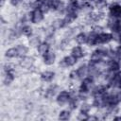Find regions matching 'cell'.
I'll list each match as a JSON object with an SVG mask.
<instances>
[{
    "mask_svg": "<svg viewBox=\"0 0 121 121\" xmlns=\"http://www.w3.org/2000/svg\"><path fill=\"white\" fill-rule=\"evenodd\" d=\"M21 34H22V36H24L26 38H30L32 35H34L33 26L27 23L23 24L21 26Z\"/></svg>",
    "mask_w": 121,
    "mask_h": 121,
    "instance_id": "cell-21",
    "label": "cell"
},
{
    "mask_svg": "<svg viewBox=\"0 0 121 121\" xmlns=\"http://www.w3.org/2000/svg\"><path fill=\"white\" fill-rule=\"evenodd\" d=\"M115 1H118V2H120V1H121V0H115Z\"/></svg>",
    "mask_w": 121,
    "mask_h": 121,
    "instance_id": "cell-30",
    "label": "cell"
},
{
    "mask_svg": "<svg viewBox=\"0 0 121 121\" xmlns=\"http://www.w3.org/2000/svg\"><path fill=\"white\" fill-rule=\"evenodd\" d=\"M121 70V60L113 58H109L104 61V72L108 75H112L113 73Z\"/></svg>",
    "mask_w": 121,
    "mask_h": 121,
    "instance_id": "cell-6",
    "label": "cell"
},
{
    "mask_svg": "<svg viewBox=\"0 0 121 121\" xmlns=\"http://www.w3.org/2000/svg\"><path fill=\"white\" fill-rule=\"evenodd\" d=\"M75 72H76V76H77V79L78 80H81L85 77L89 76V66H88V63L80 64L79 66H78L75 69Z\"/></svg>",
    "mask_w": 121,
    "mask_h": 121,
    "instance_id": "cell-16",
    "label": "cell"
},
{
    "mask_svg": "<svg viewBox=\"0 0 121 121\" xmlns=\"http://www.w3.org/2000/svg\"><path fill=\"white\" fill-rule=\"evenodd\" d=\"M103 18H104V13L101 12L100 10H98V11L91 10L86 15V21L90 24H97Z\"/></svg>",
    "mask_w": 121,
    "mask_h": 121,
    "instance_id": "cell-12",
    "label": "cell"
},
{
    "mask_svg": "<svg viewBox=\"0 0 121 121\" xmlns=\"http://www.w3.org/2000/svg\"><path fill=\"white\" fill-rule=\"evenodd\" d=\"M74 40H75L77 44H79V45L87 44V42H88V32L80 31V32L77 33L74 36Z\"/></svg>",
    "mask_w": 121,
    "mask_h": 121,
    "instance_id": "cell-20",
    "label": "cell"
},
{
    "mask_svg": "<svg viewBox=\"0 0 121 121\" xmlns=\"http://www.w3.org/2000/svg\"><path fill=\"white\" fill-rule=\"evenodd\" d=\"M73 93L74 92H71L69 90H61V91H60L57 94L56 98H55L56 103L60 107L68 105V103H69V101H70V99H71V97L73 95Z\"/></svg>",
    "mask_w": 121,
    "mask_h": 121,
    "instance_id": "cell-7",
    "label": "cell"
},
{
    "mask_svg": "<svg viewBox=\"0 0 121 121\" xmlns=\"http://www.w3.org/2000/svg\"><path fill=\"white\" fill-rule=\"evenodd\" d=\"M42 60H43V63L46 66H52L56 63L57 61V54L55 51L53 50H50L48 51L46 54L43 55L42 56Z\"/></svg>",
    "mask_w": 121,
    "mask_h": 121,
    "instance_id": "cell-13",
    "label": "cell"
},
{
    "mask_svg": "<svg viewBox=\"0 0 121 121\" xmlns=\"http://www.w3.org/2000/svg\"><path fill=\"white\" fill-rule=\"evenodd\" d=\"M91 108H92V105L84 101V102H82V103L80 104L79 112H82V113H89L90 111H91Z\"/></svg>",
    "mask_w": 121,
    "mask_h": 121,
    "instance_id": "cell-27",
    "label": "cell"
},
{
    "mask_svg": "<svg viewBox=\"0 0 121 121\" xmlns=\"http://www.w3.org/2000/svg\"><path fill=\"white\" fill-rule=\"evenodd\" d=\"M58 86L57 85H51L49 88H47L46 92H45V95L47 97H52L54 95H57L58 94Z\"/></svg>",
    "mask_w": 121,
    "mask_h": 121,
    "instance_id": "cell-26",
    "label": "cell"
},
{
    "mask_svg": "<svg viewBox=\"0 0 121 121\" xmlns=\"http://www.w3.org/2000/svg\"><path fill=\"white\" fill-rule=\"evenodd\" d=\"M24 2H25V0H9V5L12 6V7H14V8H17V7L21 6Z\"/></svg>",
    "mask_w": 121,
    "mask_h": 121,
    "instance_id": "cell-28",
    "label": "cell"
},
{
    "mask_svg": "<svg viewBox=\"0 0 121 121\" xmlns=\"http://www.w3.org/2000/svg\"><path fill=\"white\" fill-rule=\"evenodd\" d=\"M78 60L77 58H75L73 55L69 54L64 56L61 60H60L59 61V65L61 68H70V67H74L77 63H78Z\"/></svg>",
    "mask_w": 121,
    "mask_h": 121,
    "instance_id": "cell-11",
    "label": "cell"
},
{
    "mask_svg": "<svg viewBox=\"0 0 121 121\" xmlns=\"http://www.w3.org/2000/svg\"><path fill=\"white\" fill-rule=\"evenodd\" d=\"M29 52V46L25 43H18L14 46H11L8 48L4 55L8 59H20L26 55H27Z\"/></svg>",
    "mask_w": 121,
    "mask_h": 121,
    "instance_id": "cell-4",
    "label": "cell"
},
{
    "mask_svg": "<svg viewBox=\"0 0 121 121\" xmlns=\"http://www.w3.org/2000/svg\"><path fill=\"white\" fill-rule=\"evenodd\" d=\"M36 50H37L38 54L42 57L43 55L46 54L48 51L51 50V43H50V42H48L46 40L42 41V43L38 45V47L36 48Z\"/></svg>",
    "mask_w": 121,
    "mask_h": 121,
    "instance_id": "cell-19",
    "label": "cell"
},
{
    "mask_svg": "<svg viewBox=\"0 0 121 121\" xmlns=\"http://www.w3.org/2000/svg\"><path fill=\"white\" fill-rule=\"evenodd\" d=\"M71 110H61L60 112H59V115H58V118L60 120H62V121H65V120H69L71 118Z\"/></svg>",
    "mask_w": 121,
    "mask_h": 121,
    "instance_id": "cell-25",
    "label": "cell"
},
{
    "mask_svg": "<svg viewBox=\"0 0 121 121\" xmlns=\"http://www.w3.org/2000/svg\"><path fill=\"white\" fill-rule=\"evenodd\" d=\"M110 90V87L107 83H101L98 85H95L91 91V96L92 97H97L102 96L105 94H107Z\"/></svg>",
    "mask_w": 121,
    "mask_h": 121,
    "instance_id": "cell-10",
    "label": "cell"
},
{
    "mask_svg": "<svg viewBox=\"0 0 121 121\" xmlns=\"http://www.w3.org/2000/svg\"><path fill=\"white\" fill-rule=\"evenodd\" d=\"M95 86V78L92 76H87L80 80L78 89V95L80 100H86L89 95H91V91Z\"/></svg>",
    "mask_w": 121,
    "mask_h": 121,
    "instance_id": "cell-2",
    "label": "cell"
},
{
    "mask_svg": "<svg viewBox=\"0 0 121 121\" xmlns=\"http://www.w3.org/2000/svg\"><path fill=\"white\" fill-rule=\"evenodd\" d=\"M108 16L121 21V3L112 2L108 6Z\"/></svg>",
    "mask_w": 121,
    "mask_h": 121,
    "instance_id": "cell-9",
    "label": "cell"
},
{
    "mask_svg": "<svg viewBox=\"0 0 121 121\" xmlns=\"http://www.w3.org/2000/svg\"><path fill=\"white\" fill-rule=\"evenodd\" d=\"M95 8H96L98 10H101L105 8H108V3H107V0H89Z\"/></svg>",
    "mask_w": 121,
    "mask_h": 121,
    "instance_id": "cell-24",
    "label": "cell"
},
{
    "mask_svg": "<svg viewBox=\"0 0 121 121\" xmlns=\"http://www.w3.org/2000/svg\"><path fill=\"white\" fill-rule=\"evenodd\" d=\"M28 21L32 25H40L45 18V12L41 8H33L27 14Z\"/></svg>",
    "mask_w": 121,
    "mask_h": 121,
    "instance_id": "cell-5",
    "label": "cell"
},
{
    "mask_svg": "<svg viewBox=\"0 0 121 121\" xmlns=\"http://www.w3.org/2000/svg\"><path fill=\"white\" fill-rule=\"evenodd\" d=\"M51 26H52L55 30H59V29H62V28L67 27V26H66V24H65V22H64V20H63L62 17H61V18H60V17L56 18V19L52 22Z\"/></svg>",
    "mask_w": 121,
    "mask_h": 121,
    "instance_id": "cell-22",
    "label": "cell"
},
{
    "mask_svg": "<svg viewBox=\"0 0 121 121\" xmlns=\"http://www.w3.org/2000/svg\"><path fill=\"white\" fill-rule=\"evenodd\" d=\"M112 41H113V35L111 31L110 32L101 31V32H98V33H95V32H93V31L88 32L87 45L90 46V47L109 44Z\"/></svg>",
    "mask_w": 121,
    "mask_h": 121,
    "instance_id": "cell-1",
    "label": "cell"
},
{
    "mask_svg": "<svg viewBox=\"0 0 121 121\" xmlns=\"http://www.w3.org/2000/svg\"><path fill=\"white\" fill-rule=\"evenodd\" d=\"M41 43H42V40L40 36L32 35L30 38H28V46L31 48H37Z\"/></svg>",
    "mask_w": 121,
    "mask_h": 121,
    "instance_id": "cell-23",
    "label": "cell"
},
{
    "mask_svg": "<svg viewBox=\"0 0 121 121\" xmlns=\"http://www.w3.org/2000/svg\"><path fill=\"white\" fill-rule=\"evenodd\" d=\"M15 79V69L10 64H6L4 67L3 83L5 86L10 85Z\"/></svg>",
    "mask_w": 121,
    "mask_h": 121,
    "instance_id": "cell-8",
    "label": "cell"
},
{
    "mask_svg": "<svg viewBox=\"0 0 121 121\" xmlns=\"http://www.w3.org/2000/svg\"><path fill=\"white\" fill-rule=\"evenodd\" d=\"M5 1H6V0H1V6H3V5H4Z\"/></svg>",
    "mask_w": 121,
    "mask_h": 121,
    "instance_id": "cell-29",
    "label": "cell"
},
{
    "mask_svg": "<svg viewBox=\"0 0 121 121\" xmlns=\"http://www.w3.org/2000/svg\"><path fill=\"white\" fill-rule=\"evenodd\" d=\"M56 78V72L53 70H44L40 74V79L43 82L50 83Z\"/></svg>",
    "mask_w": 121,
    "mask_h": 121,
    "instance_id": "cell-18",
    "label": "cell"
},
{
    "mask_svg": "<svg viewBox=\"0 0 121 121\" xmlns=\"http://www.w3.org/2000/svg\"><path fill=\"white\" fill-rule=\"evenodd\" d=\"M65 6H66V3H64L62 0H43L41 6V9L45 13L52 11V12L64 14Z\"/></svg>",
    "mask_w": 121,
    "mask_h": 121,
    "instance_id": "cell-3",
    "label": "cell"
},
{
    "mask_svg": "<svg viewBox=\"0 0 121 121\" xmlns=\"http://www.w3.org/2000/svg\"><path fill=\"white\" fill-rule=\"evenodd\" d=\"M19 65L21 68H24V69H30L34 66V63H35V59L34 57L32 56H28V55H26L22 58L19 59V61H18Z\"/></svg>",
    "mask_w": 121,
    "mask_h": 121,
    "instance_id": "cell-14",
    "label": "cell"
},
{
    "mask_svg": "<svg viewBox=\"0 0 121 121\" xmlns=\"http://www.w3.org/2000/svg\"><path fill=\"white\" fill-rule=\"evenodd\" d=\"M81 10L79 0H67L65 6V12H78Z\"/></svg>",
    "mask_w": 121,
    "mask_h": 121,
    "instance_id": "cell-15",
    "label": "cell"
},
{
    "mask_svg": "<svg viewBox=\"0 0 121 121\" xmlns=\"http://www.w3.org/2000/svg\"><path fill=\"white\" fill-rule=\"evenodd\" d=\"M70 54L73 55L75 58H77L78 60H81L85 57L86 55V50L85 48L82 46V45H79V44H77V45H74L71 50H70Z\"/></svg>",
    "mask_w": 121,
    "mask_h": 121,
    "instance_id": "cell-17",
    "label": "cell"
}]
</instances>
